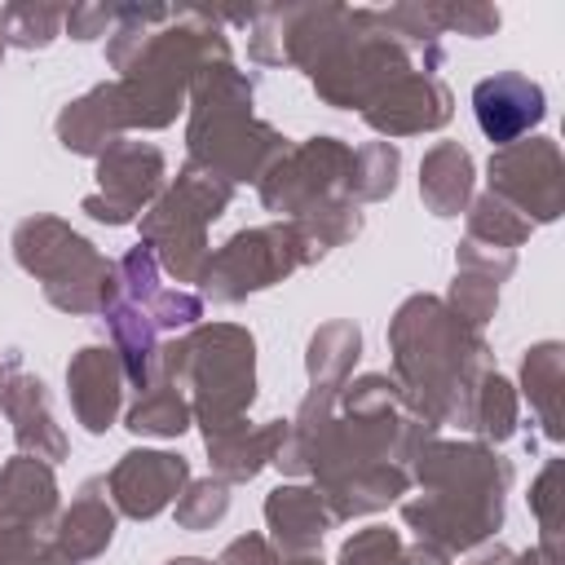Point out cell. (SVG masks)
Here are the masks:
<instances>
[{"label": "cell", "instance_id": "6da1fadb", "mask_svg": "<svg viewBox=\"0 0 565 565\" xmlns=\"http://www.w3.org/2000/svg\"><path fill=\"white\" fill-rule=\"evenodd\" d=\"M512 459L486 441L433 437L411 459L415 499H402V525L450 556H463L494 539L503 525V503L512 490Z\"/></svg>", "mask_w": 565, "mask_h": 565}, {"label": "cell", "instance_id": "7a4b0ae2", "mask_svg": "<svg viewBox=\"0 0 565 565\" xmlns=\"http://www.w3.org/2000/svg\"><path fill=\"white\" fill-rule=\"evenodd\" d=\"M388 353L393 380L419 415H428L437 428H468L472 393L481 375L494 371L481 331L455 318L441 296L415 291L388 318Z\"/></svg>", "mask_w": 565, "mask_h": 565}, {"label": "cell", "instance_id": "3957f363", "mask_svg": "<svg viewBox=\"0 0 565 565\" xmlns=\"http://www.w3.org/2000/svg\"><path fill=\"white\" fill-rule=\"evenodd\" d=\"M216 62H234L221 13L172 9L168 22L146 35L137 57L128 62V71L115 75V102H119L124 128L159 132V128L177 124L194 75Z\"/></svg>", "mask_w": 565, "mask_h": 565}, {"label": "cell", "instance_id": "277c9868", "mask_svg": "<svg viewBox=\"0 0 565 565\" xmlns=\"http://www.w3.org/2000/svg\"><path fill=\"white\" fill-rule=\"evenodd\" d=\"M185 106H190V119H185L190 163L212 168L234 190L243 181H260L291 150V141L274 124L256 119V110H252L256 84L234 62L203 66L190 84Z\"/></svg>", "mask_w": 565, "mask_h": 565}, {"label": "cell", "instance_id": "5b68a950", "mask_svg": "<svg viewBox=\"0 0 565 565\" xmlns=\"http://www.w3.org/2000/svg\"><path fill=\"white\" fill-rule=\"evenodd\" d=\"M163 380H172L203 437L247 419L256 402V335L238 322H199L163 344Z\"/></svg>", "mask_w": 565, "mask_h": 565}, {"label": "cell", "instance_id": "8992f818", "mask_svg": "<svg viewBox=\"0 0 565 565\" xmlns=\"http://www.w3.org/2000/svg\"><path fill=\"white\" fill-rule=\"evenodd\" d=\"M9 247H13V260L40 282V291L53 309L88 318L115 300V260L102 256L62 216L35 212V216L18 221Z\"/></svg>", "mask_w": 565, "mask_h": 565}, {"label": "cell", "instance_id": "52a82bcc", "mask_svg": "<svg viewBox=\"0 0 565 565\" xmlns=\"http://www.w3.org/2000/svg\"><path fill=\"white\" fill-rule=\"evenodd\" d=\"M234 203V185L216 177L212 168H199L185 159V168L163 185V194L141 212L137 230L141 243L154 252L159 269L177 278V287L199 282L207 265V225L225 216Z\"/></svg>", "mask_w": 565, "mask_h": 565}, {"label": "cell", "instance_id": "ba28073f", "mask_svg": "<svg viewBox=\"0 0 565 565\" xmlns=\"http://www.w3.org/2000/svg\"><path fill=\"white\" fill-rule=\"evenodd\" d=\"M411 71H419V57L380 18V9H349L340 40L309 71V84H313L318 102H327L331 110H358L362 115L388 84L406 79Z\"/></svg>", "mask_w": 565, "mask_h": 565}, {"label": "cell", "instance_id": "9c48e42d", "mask_svg": "<svg viewBox=\"0 0 565 565\" xmlns=\"http://www.w3.org/2000/svg\"><path fill=\"white\" fill-rule=\"evenodd\" d=\"M313 260H322V256L313 252V243L300 234L296 221L247 225L207 252L199 287L212 305H238V300H247V296H256L282 278H291L296 269H305Z\"/></svg>", "mask_w": 565, "mask_h": 565}, {"label": "cell", "instance_id": "30bf717a", "mask_svg": "<svg viewBox=\"0 0 565 565\" xmlns=\"http://www.w3.org/2000/svg\"><path fill=\"white\" fill-rule=\"evenodd\" d=\"M486 190L516 207L534 230L561 221L565 212V154L552 137H521L499 146L486 163Z\"/></svg>", "mask_w": 565, "mask_h": 565}, {"label": "cell", "instance_id": "8fae6325", "mask_svg": "<svg viewBox=\"0 0 565 565\" xmlns=\"http://www.w3.org/2000/svg\"><path fill=\"white\" fill-rule=\"evenodd\" d=\"M353 168V146L344 137H309L300 146H291L260 181V207L274 212L278 221H291L327 199H344V181Z\"/></svg>", "mask_w": 565, "mask_h": 565}, {"label": "cell", "instance_id": "7c38bea8", "mask_svg": "<svg viewBox=\"0 0 565 565\" xmlns=\"http://www.w3.org/2000/svg\"><path fill=\"white\" fill-rule=\"evenodd\" d=\"M168 159L154 141L119 137L106 154H97V190L84 194L79 212L97 225H132L163 194Z\"/></svg>", "mask_w": 565, "mask_h": 565}, {"label": "cell", "instance_id": "4fadbf2b", "mask_svg": "<svg viewBox=\"0 0 565 565\" xmlns=\"http://www.w3.org/2000/svg\"><path fill=\"white\" fill-rule=\"evenodd\" d=\"M106 477V490H110V503L119 516L128 521H154L159 512H168L177 503V494L185 490L190 481V459L177 455V450H124Z\"/></svg>", "mask_w": 565, "mask_h": 565}, {"label": "cell", "instance_id": "5bb4252c", "mask_svg": "<svg viewBox=\"0 0 565 565\" xmlns=\"http://www.w3.org/2000/svg\"><path fill=\"white\" fill-rule=\"evenodd\" d=\"M366 128L380 132L384 141L397 137H419V132H437L455 119V93L446 88L441 75H424L411 71L406 79L388 84L366 110H362Z\"/></svg>", "mask_w": 565, "mask_h": 565}, {"label": "cell", "instance_id": "9a60e30c", "mask_svg": "<svg viewBox=\"0 0 565 565\" xmlns=\"http://www.w3.org/2000/svg\"><path fill=\"white\" fill-rule=\"evenodd\" d=\"M472 115H477V128L486 132V141L499 150V146H512L521 137H530L543 124L547 93H543L539 79H530L521 71H494V75L477 79Z\"/></svg>", "mask_w": 565, "mask_h": 565}, {"label": "cell", "instance_id": "2e32d148", "mask_svg": "<svg viewBox=\"0 0 565 565\" xmlns=\"http://www.w3.org/2000/svg\"><path fill=\"white\" fill-rule=\"evenodd\" d=\"M124 388H128V375H124V362L110 344H84L71 353L66 362V397H71V411H75V424L93 437L110 433L115 419H119V406H124Z\"/></svg>", "mask_w": 565, "mask_h": 565}, {"label": "cell", "instance_id": "e0dca14e", "mask_svg": "<svg viewBox=\"0 0 565 565\" xmlns=\"http://www.w3.org/2000/svg\"><path fill=\"white\" fill-rule=\"evenodd\" d=\"M4 419L13 428V441H18V455H31V459H44V463H62L66 459V433L62 424L53 419V406H49V388L40 375L13 366L9 371V384H4Z\"/></svg>", "mask_w": 565, "mask_h": 565}, {"label": "cell", "instance_id": "ac0fdd59", "mask_svg": "<svg viewBox=\"0 0 565 565\" xmlns=\"http://www.w3.org/2000/svg\"><path fill=\"white\" fill-rule=\"evenodd\" d=\"M115 521H119V512L110 503L106 477H88V481H79V490L71 494V503L57 512V521L49 530V543L71 565H88V561H97L110 547Z\"/></svg>", "mask_w": 565, "mask_h": 565}, {"label": "cell", "instance_id": "d6986e66", "mask_svg": "<svg viewBox=\"0 0 565 565\" xmlns=\"http://www.w3.org/2000/svg\"><path fill=\"white\" fill-rule=\"evenodd\" d=\"M265 530L269 543L278 547V556L291 552H318V543L327 539V530L335 525L331 508L322 503V494L305 481H282L265 494Z\"/></svg>", "mask_w": 565, "mask_h": 565}, {"label": "cell", "instance_id": "ffe728a7", "mask_svg": "<svg viewBox=\"0 0 565 565\" xmlns=\"http://www.w3.org/2000/svg\"><path fill=\"white\" fill-rule=\"evenodd\" d=\"M53 132H57L62 150L84 154V159H97L119 137H128V128L119 119V102H115V79L93 84L88 93H79L75 102H66L57 110V119H53Z\"/></svg>", "mask_w": 565, "mask_h": 565}, {"label": "cell", "instance_id": "44dd1931", "mask_svg": "<svg viewBox=\"0 0 565 565\" xmlns=\"http://www.w3.org/2000/svg\"><path fill=\"white\" fill-rule=\"evenodd\" d=\"M102 322H106V331H110V349L119 353V362H124V375H128V384L141 393V388H150L163 371H159V358H163V331L154 327V318L146 313V305H132V300H124L119 291H115V300L102 309Z\"/></svg>", "mask_w": 565, "mask_h": 565}, {"label": "cell", "instance_id": "7402d4cb", "mask_svg": "<svg viewBox=\"0 0 565 565\" xmlns=\"http://www.w3.org/2000/svg\"><path fill=\"white\" fill-rule=\"evenodd\" d=\"M0 512L31 525V530H53L57 512H62V490L53 477V463L31 459V455H13L0 463Z\"/></svg>", "mask_w": 565, "mask_h": 565}, {"label": "cell", "instance_id": "603a6c76", "mask_svg": "<svg viewBox=\"0 0 565 565\" xmlns=\"http://www.w3.org/2000/svg\"><path fill=\"white\" fill-rule=\"evenodd\" d=\"M282 433H287V419H265V424H234L225 433H212L203 437L207 446V463L216 477H225L230 486H243V481H256L260 468L274 463L278 446H282Z\"/></svg>", "mask_w": 565, "mask_h": 565}, {"label": "cell", "instance_id": "cb8c5ba5", "mask_svg": "<svg viewBox=\"0 0 565 565\" xmlns=\"http://www.w3.org/2000/svg\"><path fill=\"white\" fill-rule=\"evenodd\" d=\"M472 185H477V163L459 141H437L424 150L419 159V199L433 216L450 221L463 216L472 203Z\"/></svg>", "mask_w": 565, "mask_h": 565}, {"label": "cell", "instance_id": "d4e9b609", "mask_svg": "<svg viewBox=\"0 0 565 565\" xmlns=\"http://www.w3.org/2000/svg\"><path fill=\"white\" fill-rule=\"evenodd\" d=\"M521 393L530 402V411L539 415V428L547 441L565 437V344L561 340H539L525 349L521 358Z\"/></svg>", "mask_w": 565, "mask_h": 565}, {"label": "cell", "instance_id": "484cf974", "mask_svg": "<svg viewBox=\"0 0 565 565\" xmlns=\"http://www.w3.org/2000/svg\"><path fill=\"white\" fill-rule=\"evenodd\" d=\"M362 358V331L358 322L349 318H331L322 322L313 335H309V349H305V375H309V388H344L353 366Z\"/></svg>", "mask_w": 565, "mask_h": 565}, {"label": "cell", "instance_id": "4316f807", "mask_svg": "<svg viewBox=\"0 0 565 565\" xmlns=\"http://www.w3.org/2000/svg\"><path fill=\"white\" fill-rule=\"evenodd\" d=\"M468 428L486 446H503V441H512L521 433V393H516V384L508 375H499V371L481 375V384L472 393Z\"/></svg>", "mask_w": 565, "mask_h": 565}, {"label": "cell", "instance_id": "83f0119b", "mask_svg": "<svg viewBox=\"0 0 565 565\" xmlns=\"http://www.w3.org/2000/svg\"><path fill=\"white\" fill-rule=\"evenodd\" d=\"M190 424H194V415H190L185 393H181L172 380H163V375H159L150 388H141L137 402H132L128 415H124V428H128L132 437H159V441L181 437Z\"/></svg>", "mask_w": 565, "mask_h": 565}, {"label": "cell", "instance_id": "f1b7e54d", "mask_svg": "<svg viewBox=\"0 0 565 565\" xmlns=\"http://www.w3.org/2000/svg\"><path fill=\"white\" fill-rule=\"evenodd\" d=\"M530 512L539 521V552L565 565V459H547L530 481Z\"/></svg>", "mask_w": 565, "mask_h": 565}, {"label": "cell", "instance_id": "f546056e", "mask_svg": "<svg viewBox=\"0 0 565 565\" xmlns=\"http://www.w3.org/2000/svg\"><path fill=\"white\" fill-rule=\"evenodd\" d=\"M397 177H402V150H397V141H366V146L353 150L344 199H353L358 207L362 203H384L397 190Z\"/></svg>", "mask_w": 565, "mask_h": 565}, {"label": "cell", "instance_id": "4dcf8cb0", "mask_svg": "<svg viewBox=\"0 0 565 565\" xmlns=\"http://www.w3.org/2000/svg\"><path fill=\"white\" fill-rule=\"evenodd\" d=\"M62 18H66V9H57V4L13 0L0 9V44L22 49V53H40L62 35Z\"/></svg>", "mask_w": 565, "mask_h": 565}, {"label": "cell", "instance_id": "1f68e13d", "mask_svg": "<svg viewBox=\"0 0 565 565\" xmlns=\"http://www.w3.org/2000/svg\"><path fill=\"white\" fill-rule=\"evenodd\" d=\"M463 216H468V234H463V238H477V243H490V247L516 252V247L530 243V234H534V225H530L516 207H508L503 199H494L490 190L477 194Z\"/></svg>", "mask_w": 565, "mask_h": 565}, {"label": "cell", "instance_id": "d6a6232c", "mask_svg": "<svg viewBox=\"0 0 565 565\" xmlns=\"http://www.w3.org/2000/svg\"><path fill=\"white\" fill-rule=\"evenodd\" d=\"M291 221L300 225V234L313 243L318 256H327L331 247H344L349 238L362 234V207L353 199H327V203H318V207H309Z\"/></svg>", "mask_w": 565, "mask_h": 565}, {"label": "cell", "instance_id": "836d02e7", "mask_svg": "<svg viewBox=\"0 0 565 565\" xmlns=\"http://www.w3.org/2000/svg\"><path fill=\"white\" fill-rule=\"evenodd\" d=\"M225 512H230V481L225 477H190L185 481V490L177 494V503H172V516H177V525L181 530H190V534H199V530H212V525H221L225 521Z\"/></svg>", "mask_w": 565, "mask_h": 565}, {"label": "cell", "instance_id": "e575fe53", "mask_svg": "<svg viewBox=\"0 0 565 565\" xmlns=\"http://www.w3.org/2000/svg\"><path fill=\"white\" fill-rule=\"evenodd\" d=\"M424 22L437 35H468V40H486L499 31V9L481 4V0H441V4H424Z\"/></svg>", "mask_w": 565, "mask_h": 565}, {"label": "cell", "instance_id": "d590c367", "mask_svg": "<svg viewBox=\"0 0 565 565\" xmlns=\"http://www.w3.org/2000/svg\"><path fill=\"white\" fill-rule=\"evenodd\" d=\"M441 300H446V309L455 318H463L472 331H481L499 309V282H490L481 274H468V269H455V282H450V291Z\"/></svg>", "mask_w": 565, "mask_h": 565}, {"label": "cell", "instance_id": "8d00e7d4", "mask_svg": "<svg viewBox=\"0 0 565 565\" xmlns=\"http://www.w3.org/2000/svg\"><path fill=\"white\" fill-rule=\"evenodd\" d=\"M406 556V539L388 525H366L358 534H349L340 543L335 565H402Z\"/></svg>", "mask_w": 565, "mask_h": 565}, {"label": "cell", "instance_id": "74e56055", "mask_svg": "<svg viewBox=\"0 0 565 565\" xmlns=\"http://www.w3.org/2000/svg\"><path fill=\"white\" fill-rule=\"evenodd\" d=\"M146 313L154 318L159 331H190V327H199V318H203V296L190 291V287H159V291L150 296Z\"/></svg>", "mask_w": 565, "mask_h": 565}, {"label": "cell", "instance_id": "f35d334b", "mask_svg": "<svg viewBox=\"0 0 565 565\" xmlns=\"http://www.w3.org/2000/svg\"><path fill=\"white\" fill-rule=\"evenodd\" d=\"M455 269H468V274H481L490 282H503L516 269V252L490 247V243H477V238H459L455 243Z\"/></svg>", "mask_w": 565, "mask_h": 565}, {"label": "cell", "instance_id": "ab89813d", "mask_svg": "<svg viewBox=\"0 0 565 565\" xmlns=\"http://www.w3.org/2000/svg\"><path fill=\"white\" fill-rule=\"evenodd\" d=\"M110 26H115V4H97V0L71 4L62 18V31L71 40H102V35H110Z\"/></svg>", "mask_w": 565, "mask_h": 565}, {"label": "cell", "instance_id": "60d3db41", "mask_svg": "<svg viewBox=\"0 0 565 565\" xmlns=\"http://www.w3.org/2000/svg\"><path fill=\"white\" fill-rule=\"evenodd\" d=\"M40 547H44L40 530H31V525H22V521L0 512V565H26Z\"/></svg>", "mask_w": 565, "mask_h": 565}, {"label": "cell", "instance_id": "b9f144b4", "mask_svg": "<svg viewBox=\"0 0 565 565\" xmlns=\"http://www.w3.org/2000/svg\"><path fill=\"white\" fill-rule=\"evenodd\" d=\"M216 565H278V547L265 534H238L221 547Z\"/></svg>", "mask_w": 565, "mask_h": 565}, {"label": "cell", "instance_id": "7bdbcfd3", "mask_svg": "<svg viewBox=\"0 0 565 565\" xmlns=\"http://www.w3.org/2000/svg\"><path fill=\"white\" fill-rule=\"evenodd\" d=\"M508 561H512V547L499 543V539H490V543L463 552V561H450V565H508Z\"/></svg>", "mask_w": 565, "mask_h": 565}, {"label": "cell", "instance_id": "ee69618b", "mask_svg": "<svg viewBox=\"0 0 565 565\" xmlns=\"http://www.w3.org/2000/svg\"><path fill=\"white\" fill-rule=\"evenodd\" d=\"M26 565H71V561H66V556H62L53 543H44V547H40V552H35Z\"/></svg>", "mask_w": 565, "mask_h": 565}, {"label": "cell", "instance_id": "f6af8a7d", "mask_svg": "<svg viewBox=\"0 0 565 565\" xmlns=\"http://www.w3.org/2000/svg\"><path fill=\"white\" fill-rule=\"evenodd\" d=\"M508 565H556V561H547L539 547H525V552H512V561Z\"/></svg>", "mask_w": 565, "mask_h": 565}, {"label": "cell", "instance_id": "bcb514c9", "mask_svg": "<svg viewBox=\"0 0 565 565\" xmlns=\"http://www.w3.org/2000/svg\"><path fill=\"white\" fill-rule=\"evenodd\" d=\"M278 565H322L318 552H291V556H278Z\"/></svg>", "mask_w": 565, "mask_h": 565}, {"label": "cell", "instance_id": "7dc6e473", "mask_svg": "<svg viewBox=\"0 0 565 565\" xmlns=\"http://www.w3.org/2000/svg\"><path fill=\"white\" fill-rule=\"evenodd\" d=\"M13 366H22V358L18 353H4V362H0V406H4V384H9V371Z\"/></svg>", "mask_w": 565, "mask_h": 565}, {"label": "cell", "instance_id": "c3c4849f", "mask_svg": "<svg viewBox=\"0 0 565 565\" xmlns=\"http://www.w3.org/2000/svg\"><path fill=\"white\" fill-rule=\"evenodd\" d=\"M163 565H212V561H203V556H172V561H163Z\"/></svg>", "mask_w": 565, "mask_h": 565}, {"label": "cell", "instance_id": "681fc988", "mask_svg": "<svg viewBox=\"0 0 565 565\" xmlns=\"http://www.w3.org/2000/svg\"><path fill=\"white\" fill-rule=\"evenodd\" d=\"M0 62H4V44H0Z\"/></svg>", "mask_w": 565, "mask_h": 565}]
</instances>
